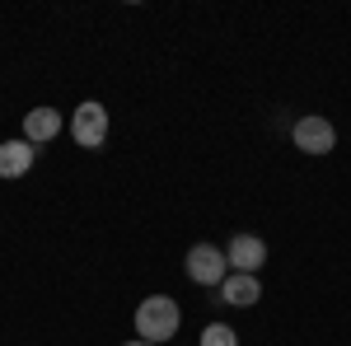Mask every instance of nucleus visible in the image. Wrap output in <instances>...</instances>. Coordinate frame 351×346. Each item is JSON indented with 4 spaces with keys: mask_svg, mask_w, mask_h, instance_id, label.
Segmentation results:
<instances>
[{
    "mask_svg": "<svg viewBox=\"0 0 351 346\" xmlns=\"http://www.w3.org/2000/svg\"><path fill=\"white\" fill-rule=\"evenodd\" d=\"M178 323H183V314H178V299L173 295H145L141 309H136V337L160 346L164 337L178 332Z\"/></svg>",
    "mask_w": 351,
    "mask_h": 346,
    "instance_id": "1",
    "label": "nucleus"
},
{
    "mask_svg": "<svg viewBox=\"0 0 351 346\" xmlns=\"http://www.w3.org/2000/svg\"><path fill=\"white\" fill-rule=\"evenodd\" d=\"M71 136H75V145L80 150H99L104 140H108V108L104 103H80L71 112Z\"/></svg>",
    "mask_w": 351,
    "mask_h": 346,
    "instance_id": "2",
    "label": "nucleus"
},
{
    "mask_svg": "<svg viewBox=\"0 0 351 346\" xmlns=\"http://www.w3.org/2000/svg\"><path fill=\"white\" fill-rule=\"evenodd\" d=\"M291 140H295V150H304V155H328L337 145V127L328 117H319V112H304L295 127H291Z\"/></svg>",
    "mask_w": 351,
    "mask_h": 346,
    "instance_id": "3",
    "label": "nucleus"
},
{
    "mask_svg": "<svg viewBox=\"0 0 351 346\" xmlns=\"http://www.w3.org/2000/svg\"><path fill=\"white\" fill-rule=\"evenodd\" d=\"M188 276L197 281V286H216L230 276V258L220 253V248H211V243H192L188 248Z\"/></svg>",
    "mask_w": 351,
    "mask_h": 346,
    "instance_id": "4",
    "label": "nucleus"
},
{
    "mask_svg": "<svg viewBox=\"0 0 351 346\" xmlns=\"http://www.w3.org/2000/svg\"><path fill=\"white\" fill-rule=\"evenodd\" d=\"M225 258H230V271H258V267L267 262V243L258 239V234H234V243L225 248Z\"/></svg>",
    "mask_w": 351,
    "mask_h": 346,
    "instance_id": "5",
    "label": "nucleus"
},
{
    "mask_svg": "<svg viewBox=\"0 0 351 346\" xmlns=\"http://www.w3.org/2000/svg\"><path fill=\"white\" fill-rule=\"evenodd\" d=\"M258 299H263V286H258V276H248V271H230V276L220 281V304L248 309V304H258Z\"/></svg>",
    "mask_w": 351,
    "mask_h": 346,
    "instance_id": "6",
    "label": "nucleus"
},
{
    "mask_svg": "<svg viewBox=\"0 0 351 346\" xmlns=\"http://www.w3.org/2000/svg\"><path fill=\"white\" fill-rule=\"evenodd\" d=\"M56 132H61V112L56 108H33V112H24V140L28 145H47V140H56Z\"/></svg>",
    "mask_w": 351,
    "mask_h": 346,
    "instance_id": "7",
    "label": "nucleus"
},
{
    "mask_svg": "<svg viewBox=\"0 0 351 346\" xmlns=\"http://www.w3.org/2000/svg\"><path fill=\"white\" fill-rule=\"evenodd\" d=\"M33 155H38V145H28L24 136L5 140L0 145V178H24L28 169H33Z\"/></svg>",
    "mask_w": 351,
    "mask_h": 346,
    "instance_id": "8",
    "label": "nucleus"
},
{
    "mask_svg": "<svg viewBox=\"0 0 351 346\" xmlns=\"http://www.w3.org/2000/svg\"><path fill=\"white\" fill-rule=\"evenodd\" d=\"M202 346H239V332L230 323H206L202 328Z\"/></svg>",
    "mask_w": 351,
    "mask_h": 346,
    "instance_id": "9",
    "label": "nucleus"
},
{
    "mask_svg": "<svg viewBox=\"0 0 351 346\" xmlns=\"http://www.w3.org/2000/svg\"><path fill=\"white\" fill-rule=\"evenodd\" d=\"M122 346H150V342H141V337H132V342H122Z\"/></svg>",
    "mask_w": 351,
    "mask_h": 346,
    "instance_id": "10",
    "label": "nucleus"
}]
</instances>
